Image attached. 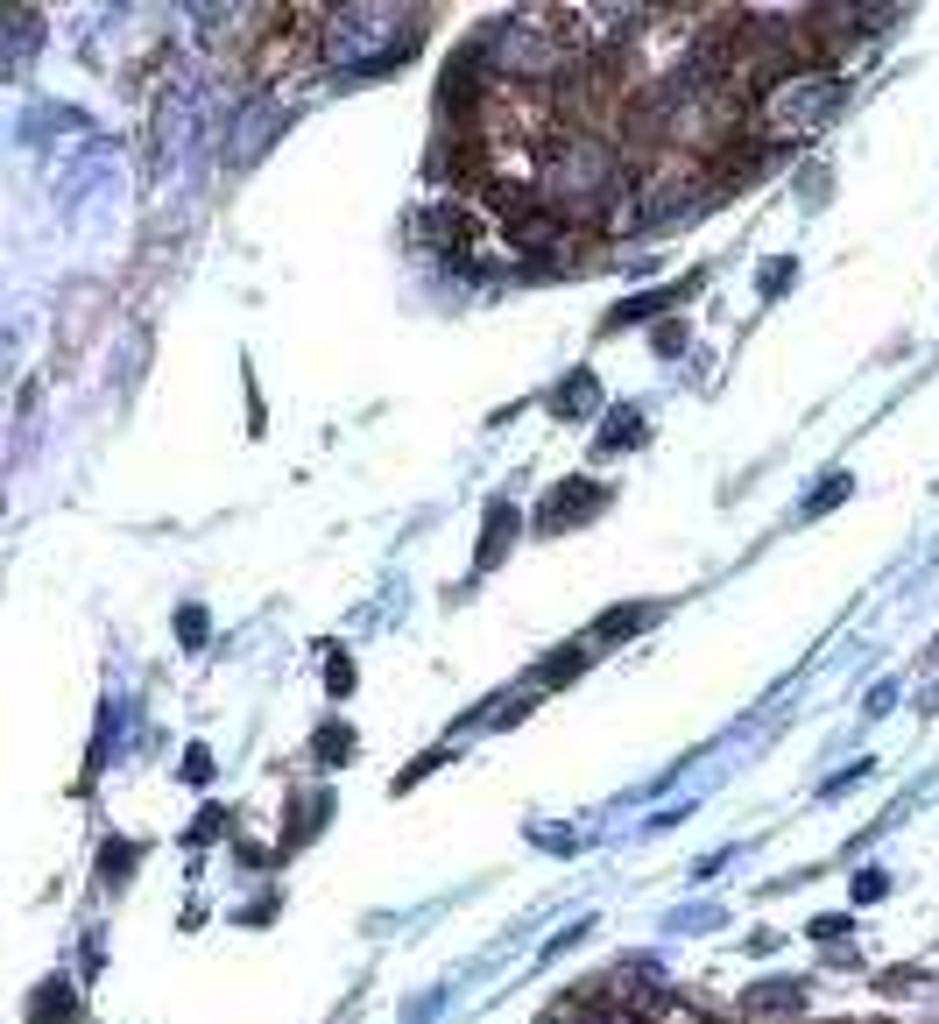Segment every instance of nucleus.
I'll list each match as a JSON object with an SVG mask.
<instances>
[{
    "label": "nucleus",
    "mask_w": 939,
    "mask_h": 1024,
    "mask_svg": "<svg viewBox=\"0 0 939 1024\" xmlns=\"http://www.w3.org/2000/svg\"><path fill=\"white\" fill-rule=\"evenodd\" d=\"M537 191H544L559 212H572V220H615V212L629 205V156L615 134L601 128H559L544 149H537Z\"/></svg>",
    "instance_id": "obj_1"
},
{
    "label": "nucleus",
    "mask_w": 939,
    "mask_h": 1024,
    "mask_svg": "<svg viewBox=\"0 0 939 1024\" xmlns=\"http://www.w3.org/2000/svg\"><path fill=\"white\" fill-rule=\"evenodd\" d=\"M473 57L488 64L494 85L509 92H559L572 71H580V50H572V22L559 8H516L502 22H488L473 36Z\"/></svg>",
    "instance_id": "obj_2"
},
{
    "label": "nucleus",
    "mask_w": 939,
    "mask_h": 1024,
    "mask_svg": "<svg viewBox=\"0 0 939 1024\" xmlns=\"http://www.w3.org/2000/svg\"><path fill=\"white\" fill-rule=\"evenodd\" d=\"M417 36H425L417 8H339L318 29V57L325 64H347V71H389L396 57L417 50Z\"/></svg>",
    "instance_id": "obj_3"
},
{
    "label": "nucleus",
    "mask_w": 939,
    "mask_h": 1024,
    "mask_svg": "<svg viewBox=\"0 0 939 1024\" xmlns=\"http://www.w3.org/2000/svg\"><path fill=\"white\" fill-rule=\"evenodd\" d=\"M721 199L714 170H706L700 156H664L657 170H643L636 184H629V205L615 212L622 226H636V234H671L678 220H693V212H706Z\"/></svg>",
    "instance_id": "obj_4"
},
{
    "label": "nucleus",
    "mask_w": 939,
    "mask_h": 1024,
    "mask_svg": "<svg viewBox=\"0 0 939 1024\" xmlns=\"http://www.w3.org/2000/svg\"><path fill=\"white\" fill-rule=\"evenodd\" d=\"M840 100H848V79L840 71H792V79H777L770 92H756V134L763 142H792V134H813V128H827Z\"/></svg>",
    "instance_id": "obj_5"
},
{
    "label": "nucleus",
    "mask_w": 939,
    "mask_h": 1024,
    "mask_svg": "<svg viewBox=\"0 0 939 1024\" xmlns=\"http://www.w3.org/2000/svg\"><path fill=\"white\" fill-rule=\"evenodd\" d=\"M410 234L425 247H438V255H467V247H473V212L467 205H431V212L410 220Z\"/></svg>",
    "instance_id": "obj_6"
},
{
    "label": "nucleus",
    "mask_w": 939,
    "mask_h": 1024,
    "mask_svg": "<svg viewBox=\"0 0 939 1024\" xmlns=\"http://www.w3.org/2000/svg\"><path fill=\"white\" fill-rule=\"evenodd\" d=\"M601 501H608L601 480H565V488L544 495V509H537V530H572V524H586V509H601Z\"/></svg>",
    "instance_id": "obj_7"
},
{
    "label": "nucleus",
    "mask_w": 939,
    "mask_h": 1024,
    "mask_svg": "<svg viewBox=\"0 0 939 1024\" xmlns=\"http://www.w3.org/2000/svg\"><path fill=\"white\" fill-rule=\"evenodd\" d=\"M693 290H700V268H693L685 283H664V290H643V297H622L615 312L601 318V333H622V325H643V318H657V312H671V304H685Z\"/></svg>",
    "instance_id": "obj_8"
},
{
    "label": "nucleus",
    "mask_w": 939,
    "mask_h": 1024,
    "mask_svg": "<svg viewBox=\"0 0 939 1024\" xmlns=\"http://www.w3.org/2000/svg\"><path fill=\"white\" fill-rule=\"evenodd\" d=\"M798 996H805V982H756L749 996H742V1017L763 1024V1017H792L798 1011Z\"/></svg>",
    "instance_id": "obj_9"
},
{
    "label": "nucleus",
    "mask_w": 939,
    "mask_h": 1024,
    "mask_svg": "<svg viewBox=\"0 0 939 1024\" xmlns=\"http://www.w3.org/2000/svg\"><path fill=\"white\" fill-rule=\"evenodd\" d=\"M516 516H523V509H516V501H494V509H488L481 551H473V566H481V572H494V558H502V545H516V530H523V524H516Z\"/></svg>",
    "instance_id": "obj_10"
},
{
    "label": "nucleus",
    "mask_w": 939,
    "mask_h": 1024,
    "mask_svg": "<svg viewBox=\"0 0 939 1024\" xmlns=\"http://www.w3.org/2000/svg\"><path fill=\"white\" fill-rule=\"evenodd\" d=\"M650 615H657V601H629V608H608L601 622H593V643H622V636H636Z\"/></svg>",
    "instance_id": "obj_11"
},
{
    "label": "nucleus",
    "mask_w": 939,
    "mask_h": 1024,
    "mask_svg": "<svg viewBox=\"0 0 939 1024\" xmlns=\"http://www.w3.org/2000/svg\"><path fill=\"white\" fill-rule=\"evenodd\" d=\"M593 396H601V382H593V368H580L572 382H559L551 410H559V417H586V410H593Z\"/></svg>",
    "instance_id": "obj_12"
},
{
    "label": "nucleus",
    "mask_w": 939,
    "mask_h": 1024,
    "mask_svg": "<svg viewBox=\"0 0 939 1024\" xmlns=\"http://www.w3.org/2000/svg\"><path fill=\"white\" fill-rule=\"evenodd\" d=\"M29 1017H35V1024H71V1017H79V1003H71V990L43 982V990H35V1003H29Z\"/></svg>",
    "instance_id": "obj_13"
},
{
    "label": "nucleus",
    "mask_w": 939,
    "mask_h": 1024,
    "mask_svg": "<svg viewBox=\"0 0 939 1024\" xmlns=\"http://www.w3.org/2000/svg\"><path fill=\"white\" fill-rule=\"evenodd\" d=\"M35 29H43V22H35L29 8H14V14H8V71H22V57H29V43H35Z\"/></svg>",
    "instance_id": "obj_14"
},
{
    "label": "nucleus",
    "mask_w": 939,
    "mask_h": 1024,
    "mask_svg": "<svg viewBox=\"0 0 939 1024\" xmlns=\"http://www.w3.org/2000/svg\"><path fill=\"white\" fill-rule=\"evenodd\" d=\"M848 495H855V480H848V474L819 480V488H813V501H805V516H827V509H834V501H848Z\"/></svg>",
    "instance_id": "obj_15"
},
{
    "label": "nucleus",
    "mask_w": 939,
    "mask_h": 1024,
    "mask_svg": "<svg viewBox=\"0 0 939 1024\" xmlns=\"http://www.w3.org/2000/svg\"><path fill=\"white\" fill-rule=\"evenodd\" d=\"M586 650H593V643H586ZM586 650H551V657H544V671H537V686H551V679H572V671L586 665Z\"/></svg>",
    "instance_id": "obj_16"
},
{
    "label": "nucleus",
    "mask_w": 939,
    "mask_h": 1024,
    "mask_svg": "<svg viewBox=\"0 0 939 1024\" xmlns=\"http://www.w3.org/2000/svg\"><path fill=\"white\" fill-rule=\"evenodd\" d=\"M127 869H134V848H127V841H106V855H100V883H127Z\"/></svg>",
    "instance_id": "obj_17"
},
{
    "label": "nucleus",
    "mask_w": 939,
    "mask_h": 1024,
    "mask_svg": "<svg viewBox=\"0 0 939 1024\" xmlns=\"http://www.w3.org/2000/svg\"><path fill=\"white\" fill-rule=\"evenodd\" d=\"M318 757L325 763H347L354 757V728H318Z\"/></svg>",
    "instance_id": "obj_18"
},
{
    "label": "nucleus",
    "mask_w": 939,
    "mask_h": 1024,
    "mask_svg": "<svg viewBox=\"0 0 939 1024\" xmlns=\"http://www.w3.org/2000/svg\"><path fill=\"white\" fill-rule=\"evenodd\" d=\"M792 276H798V262H784V255H777V262H763V297H777V290L792 283Z\"/></svg>",
    "instance_id": "obj_19"
},
{
    "label": "nucleus",
    "mask_w": 939,
    "mask_h": 1024,
    "mask_svg": "<svg viewBox=\"0 0 939 1024\" xmlns=\"http://www.w3.org/2000/svg\"><path fill=\"white\" fill-rule=\"evenodd\" d=\"M177 636H184V643H205V608H184L177 615Z\"/></svg>",
    "instance_id": "obj_20"
},
{
    "label": "nucleus",
    "mask_w": 939,
    "mask_h": 1024,
    "mask_svg": "<svg viewBox=\"0 0 939 1024\" xmlns=\"http://www.w3.org/2000/svg\"><path fill=\"white\" fill-rule=\"evenodd\" d=\"M657 354H664V361L685 354V325H657Z\"/></svg>",
    "instance_id": "obj_21"
},
{
    "label": "nucleus",
    "mask_w": 939,
    "mask_h": 1024,
    "mask_svg": "<svg viewBox=\"0 0 939 1024\" xmlns=\"http://www.w3.org/2000/svg\"><path fill=\"white\" fill-rule=\"evenodd\" d=\"M184 778L205 784V778H213V757H205V749H191V757H184Z\"/></svg>",
    "instance_id": "obj_22"
},
{
    "label": "nucleus",
    "mask_w": 939,
    "mask_h": 1024,
    "mask_svg": "<svg viewBox=\"0 0 939 1024\" xmlns=\"http://www.w3.org/2000/svg\"><path fill=\"white\" fill-rule=\"evenodd\" d=\"M333 692H354V657H333Z\"/></svg>",
    "instance_id": "obj_23"
},
{
    "label": "nucleus",
    "mask_w": 939,
    "mask_h": 1024,
    "mask_svg": "<svg viewBox=\"0 0 939 1024\" xmlns=\"http://www.w3.org/2000/svg\"><path fill=\"white\" fill-rule=\"evenodd\" d=\"M693 1024H706V1017H693Z\"/></svg>",
    "instance_id": "obj_24"
}]
</instances>
